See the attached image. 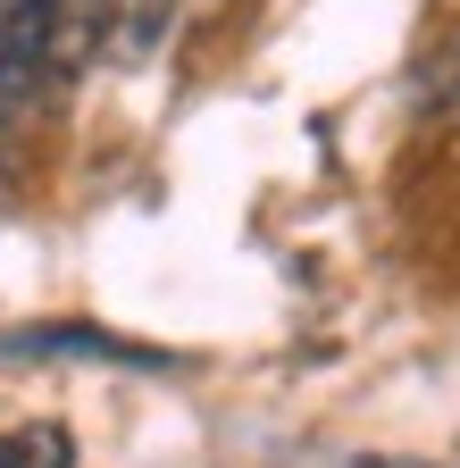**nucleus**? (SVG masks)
Listing matches in <instances>:
<instances>
[{
  "label": "nucleus",
  "instance_id": "nucleus-3",
  "mask_svg": "<svg viewBox=\"0 0 460 468\" xmlns=\"http://www.w3.org/2000/svg\"><path fill=\"white\" fill-rule=\"evenodd\" d=\"M167 17H177V0H109V26H118V58H151Z\"/></svg>",
  "mask_w": 460,
  "mask_h": 468
},
{
  "label": "nucleus",
  "instance_id": "nucleus-4",
  "mask_svg": "<svg viewBox=\"0 0 460 468\" xmlns=\"http://www.w3.org/2000/svg\"><path fill=\"white\" fill-rule=\"evenodd\" d=\"M369 468H393V460H369Z\"/></svg>",
  "mask_w": 460,
  "mask_h": 468
},
{
  "label": "nucleus",
  "instance_id": "nucleus-1",
  "mask_svg": "<svg viewBox=\"0 0 460 468\" xmlns=\"http://www.w3.org/2000/svg\"><path fill=\"white\" fill-rule=\"evenodd\" d=\"M50 76H59V0H0V159L26 143Z\"/></svg>",
  "mask_w": 460,
  "mask_h": 468
},
{
  "label": "nucleus",
  "instance_id": "nucleus-2",
  "mask_svg": "<svg viewBox=\"0 0 460 468\" xmlns=\"http://www.w3.org/2000/svg\"><path fill=\"white\" fill-rule=\"evenodd\" d=\"M0 468H76V435L50 427V419L9 427V435H0Z\"/></svg>",
  "mask_w": 460,
  "mask_h": 468
}]
</instances>
